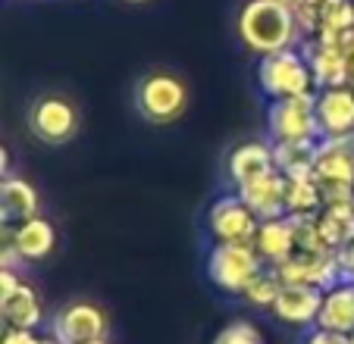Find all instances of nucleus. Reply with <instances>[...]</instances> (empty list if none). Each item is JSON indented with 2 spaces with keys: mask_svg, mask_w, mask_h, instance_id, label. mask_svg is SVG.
Wrapping results in <instances>:
<instances>
[{
  "mask_svg": "<svg viewBox=\"0 0 354 344\" xmlns=\"http://www.w3.org/2000/svg\"><path fill=\"white\" fill-rule=\"evenodd\" d=\"M239 41L257 57H270L279 50H292L301 41V28L295 10L276 0H245L235 19Z\"/></svg>",
  "mask_w": 354,
  "mask_h": 344,
  "instance_id": "1",
  "label": "nucleus"
},
{
  "mask_svg": "<svg viewBox=\"0 0 354 344\" xmlns=\"http://www.w3.org/2000/svg\"><path fill=\"white\" fill-rule=\"evenodd\" d=\"M257 85H261V91L270 100L317 94L314 73H310V63L301 47L261 57V63H257Z\"/></svg>",
  "mask_w": 354,
  "mask_h": 344,
  "instance_id": "2",
  "label": "nucleus"
},
{
  "mask_svg": "<svg viewBox=\"0 0 354 344\" xmlns=\"http://www.w3.org/2000/svg\"><path fill=\"white\" fill-rule=\"evenodd\" d=\"M135 106L147 122L169 126V122L182 120V113H185L188 85L176 73H167V69L147 73L135 88Z\"/></svg>",
  "mask_w": 354,
  "mask_h": 344,
  "instance_id": "3",
  "label": "nucleus"
},
{
  "mask_svg": "<svg viewBox=\"0 0 354 344\" xmlns=\"http://www.w3.org/2000/svg\"><path fill=\"white\" fill-rule=\"evenodd\" d=\"M263 269L267 263L254 245H214L207 254V278L226 294H241Z\"/></svg>",
  "mask_w": 354,
  "mask_h": 344,
  "instance_id": "4",
  "label": "nucleus"
},
{
  "mask_svg": "<svg viewBox=\"0 0 354 344\" xmlns=\"http://www.w3.org/2000/svg\"><path fill=\"white\" fill-rule=\"evenodd\" d=\"M267 132L270 141H320V122H317V94L304 97L270 100L267 106Z\"/></svg>",
  "mask_w": 354,
  "mask_h": 344,
  "instance_id": "5",
  "label": "nucleus"
},
{
  "mask_svg": "<svg viewBox=\"0 0 354 344\" xmlns=\"http://www.w3.org/2000/svg\"><path fill=\"white\" fill-rule=\"evenodd\" d=\"M28 128L35 138L50 147L69 144L79 135V110L60 94H47L35 100L28 110Z\"/></svg>",
  "mask_w": 354,
  "mask_h": 344,
  "instance_id": "6",
  "label": "nucleus"
},
{
  "mask_svg": "<svg viewBox=\"0 0 354 344\" xmlns=\"http://www.w3.org/2000/svg\"><path fill=\"white\" fill-rule=\"evenodd\" d=\"M261 219L239 194H223L207 210V232L214 245H251Z\"/></svg>",
  "mask_w": 354,
  "mask_h": 344,
  "instance_id": "7",
  "label": "nucleus"
},
{
  "mask_svg": "<svg viewBox=\"0 0 354 344\" xmlns=\"http://www.w3.org/2000/svg\"><path fill=\"white\" fill-rule=\"evenodd\" d=\"M107 329H110L107 313L97 304H91V300H69L50 319V338L57 344L97 341V338H107Z\"/></svg>",
  "mask_w": 354,
  "mask_h": 344,
  "instance_id": "8",
  "label": "nucleus"
},
{
  "mask_svg": "<svg viewBox=\"0 0 354 344\" xmlns=\"http://www.w3.org/2000/svg\"><path fill=\"white\" fill-rule=\"evenodd\" d=\"M286 285H314L320 292L342 282L339 257L329 251H295L286 263L273 266Z\"/></svg>",
  "mask_w": 354,
  "mask_h": 344,
  "instance_id": "9",
  "label": "nucleus"
},
{
  "mask_svg": "<svg viewBox=\"0 0 354 344\" xmlns=\"http://www.w3.org/2000/svg\"><path fill=\"white\" fill-rule=\"evenodd\" d=\"M320 304H323V292L314 285H286L273 304V316L276 323L292 325V329H314L317 316H320Z\"/></svg>",
  "mask_w": 354,
  "mask_h": 344,
  "instance_id": "10",
  "label": "nucleus"
},
{
  "mask_svg": "<svg viewBox=\"0 0 354 344\" xmlns=\"http://www.w3.org/2000/svg\"><path fill=\"white\" fill-rule=\"evenodd\" d=\"M314 179L320 188L354 185V138H320L317 141Z\"/></svg>",
  "mask_w": 354,
  "mask_h": 344,
  "instance_id": "11",
  "label": "nucleus"
},
{
  "mask_svg": "<svg viewBox=\"0 0 354 344\" xmlns=\"http://www.w3.org/2000/svg\"><path fill=\"white\" fill-rule=\"evenodd\" d=\"M317 122L323 138H354V88L317 91Z\"/></svg>",
  "mask_w": 354,
  "mask_h": 344,
  "instance_id": "12",
  "label": "nucleus"
},
{
  "mask_svg": "<svg viewBox=\"0 0 354 344\" xmlns=\"http://www.w3.org/2000/svg\"><path fill=\"white\" fill-rule=\"evenodd\" d=\"M301 50L310 63V73H314L317 91L323 88H339L348 85V57L335 41L329 38H308L301 41Z\"/></svg>",
  "mask_w": 354,
  "mask_h": 344,
  "instance_id": "13",
  "label": "nucleus"
},
{
  "mask_svg": "<svg viewBox=\"0 0 354 344\" xmlns=\"http://www.w3.org/2000/svg\"><path fill=\"white\" fill-rule=\"evenodd\" d=\"M286 188H288V179L279 169H273L267 175H261V179H251L245 185H239L235 194L251 207V213L257 219H276V216H286Z\"/></svg>",
  "mask_w": 354,
  "mask_h": 344,
  "instance_id": "14",
  "label": "nucleus"
},
{
  "mask_svg": "<svg viewBox=\"0 0 354 344\" xmlns=\"http://www.w3.org/2000/svg\"><path fill=\"white\" fill-rule=\"evenodd\" d=\"M273 169H276L273 141H241L239 147H232V153L226 160V175L235 188L251 179H261V175H267Z\"/></svg>",
  "mask_w": 354,
  "mask_h": 344,
  "instance_id": "15",
  "label": "nucleus"
},
{
  "mask_svg": "<svg viewBox=\"0 0 354 344\" xmlns=\"http://www.w3.org/2000/svg\"><path fill=\"white\" fill-rule=\"evenodd\" d=\"M254 251L261 254V260L267 266H279L298 251V238H295V222L288 216L276 219H261L254 232Z\"/></svg>",
  "mask_w": 354,
  "mask_h": 344,
  "instance_id": "16",
  "label": "nucleus"
},
{
  "mask_svg": "<svg viewBox=\"0 0 354 344\" xmlns=\"http://www.w3.org/2000/svg\"><path fill=\"white\" fill-rule=\"evenodd\" d=\"M38 210H41V198L32 182L19 179V175L0 179V222L19 225L26 219L38 216Z\"/></svg>",
  "mask_w": 354,
  "mask_h": 344,
  "instance_id": "17",
  "label": "nucleus"
},
{
  "mask_svg": "<svg viewBox=\"0 0 354 344\" xmlns=\"http://www.w3.org/2000/svg\"><path fill=\"white\" fill-rule=\"evenodd\" d=\"M317 329L342 332V335L354 332V282H339L323 292Z\"/></svg>",
  "mask_w": 354,
  "mask_h": 344,
  "instance_id": "18",
  "label": "nucleus"
},
{
  "mask_svg": "<svg viewBox=\"0 0 354 344\" xmlns=\"http://www.w3.org/2000/svg\"><path fill=\"white\" fill-rule=\"evenodd\" d=\"M16 247L22 263H41L57 251V229L47 216H32L16 225Z\"/></svg>",
  "mask_w": 354,
  "mask_h": 344,
  "instance_id": "19",
  "label": "nucleus"
},
{
  "mask_svg": "<svg viewBox=\"0 0 354 344\" xmlns=\"http://www.w3.org/2000/svg\"><path fill=\"white\" fill-rule=\"evenodd\" d=\"M0 319L10 329H32L38 332L44 325V300L28 282H19L13 294L0 304Z\"/></svg>",
  "mask_w": 354,
  "mask_h": 344,
  "instance_id": "20",
  "label": "nucleus"
},
{
  "mask_svg": "<svg viewBox=\"0 0 354 344\" xmlns=\"http://www.w3.org/2000/svg\"><path fill=\"white\" fill-rule=\"evenodd\" d=\"M317 229H320L323 245L333 254H339L342 247H348L354 241V200L351 204H333L323 207L317 213Z\"/></svg>",
  "mask_w": 354,
  "mask_h": 344,
  "instance_id": "21",
  "label": "nucleus"
},
{
  "mask_svg": "<svg viewBox=\"0 0 354 344\" xmlns=\"http://www.w3.org/2000/svg\"><path fill=\"white\" fill-rule=\"evenodd\" d=\"M273 157H276V169L286 179L314 175L317 141H279V144H273Z\"/></svg>",
  "mask_w": 354,
  "mask_h": 344,
  "instance_id": "22",
  "label": "nucleus"
},
{
  "mask_svg": "<svg viewBox=\"0 0 354 344\" xmlns=\"http://www.w3.org/2000/svg\"><path fill=\"white\" fill-rule=\"evenodd\" d=\"M323 210V191L314 175L304 179H288L286 188V216L292 219H310Z\"/></svg>",
  "mask_w": 354,
  "mask_h": 344,
  "instance_id": "23",
  "label": "nucleus"
},
{
  "mask_svg": "<svg viewBox=\"0 0 354 344\" xmlns=\"http://www.w3.org/2000/svg\"><path fill=\"white\" fill-rule=\"evenodd\" d=\"M279 292H282L279 272H276L273 266H267L261 276L251 278V285H248V288L239 294V298L245 300L248 307H254V310H273V304H276V298H279Z\"/></svg>",
  "mask_w": 354,
  "mask_h": 344,
  "instance_id": "24",
  "label": "nucleus"
},
{
  "mask_svg": "<svg viewBox=\"0 0 354 344\" xmlns=\"http://www.w3.org/2000/svg\"><path fill=\"white\" fill-rule=\"evenodd\" d=\"M210 344H263V335L254 323H248V319H232V323H226L220 332H216Z\"/></svg>",
  "mask_w": 354,
  "mask_h": 344,
  "instance_id": "25",
  "label": "nucleus"
},
{
  "mask_svg": "<svg viewBox=\"0 0 354 344\" xmlns=\"http://www.w3.org/2000/svg\"><path fill=\"white\" fill-rule=\"evenodd\" d=\"M22 257L16 247V225L0 222V269H19Z\"/></svg>",
  "mask_w": 354,
  "mask_h": 344,
  "instance_id": "26",
  "label": "nucleus"
},
{
  "mask_svg": "<svg viewBox=\"0 0 354 344\" xmlns=\"http://www.w3.org/2000/svg\"><path fill=\"white\" fill-rule=\"evenodd\" d=\"M3 344H57L50 335H38L32 329H7Z\"/></svg>",
  "mask_w": 354,
  "mask_h": 344,
  "instance_id": "27",
  "label": "nucleus"
},
{
  "mask_svg": "<svg viewBox=\"0 0 354 344\" xmlns=\"http://www.w3.org/2000/svg\"><path fill=\"white\" fill-rule=\"evenodd\" d=\"M304 344H351V335H342V332H326V329H310Z\"/></svg>",
  "mask_w": 354,
  "mask_h": 344,
  "instance_id": "28",
  "label": "nucleus"
},
{
  "mask_svg": "<svg viewBox=\"0 0 354 344\" xmlns=\"http://www.w3.org/2000/svg\"><path fill=\"white\" fill-rule=\"evenodd\" d=\"M19 269H0V304L10 298V294L19 288Z\"/></svg>",
  "mask_w": 354,
  "mask_h": 344,
  "instance_id": "29",
  "label": "nucleus"
},
{
  "mask_svg": "<svg viewBox=\"0 0 354 344\" xmlns=\"http://www.w3.org/2000/svg\"><path fill=\"white\" fill-rule=\"evenodd\" d=\"M339 269H342V282H354V241L348 247H342L339 254Z\"/></svg>",
  "mask_w": 354,
  "mask_h": 344,
  "instance_id": "30",
  "label": "nucleus"
},
{
  "mask_svg": "<svg viewBox=\"0 0 354 344\" xmlns=\"http://www.w3.org/2000/svg\"><path fill=\"white\" fill-rule=\"evenodd\" d=\"M13 175V157H10V147L0 144V179Z\"/></svg>",
  "mask_w": 354,
  "mask_h": 344,
  "instance_id": "31",
  "label": "nucleus"
},
{
  "mask_svg": "<svg viewBox=\"0 0 354 344\" xmlns=\"http://www.w3.org/2000/svg\"><path fill=\"white\" fill-rule=\"evenodd\" d=\"M7 329H10V325L3 323V319H0V344H3V335H7Z\"/></svg>",
  "mask_w": 354,
  "mask_h": 344,
  "instance_id": "32",
  "label": "nucleus"
},
{
  "mask_svg": "<svg viewBox=\"0 0 354 344\" xmlns=\"http://www.w3.org/2000/svg\"><path fill=\"white\" fill-rule=\"evenodd\" d=\"M85 344H107V338H97V341H85Z\"/></svg>",
  "mask_w": 354,
  "mask_h": 344,
  "instance_id": "33",
  "label": "nucleus"
},
{
  "mask_svg": "<svg viewBox=\"0 0 354 344\" xmlns=\"http://www.w3.org/2000/svg\"><path fill=\"white\" fill-rule=\"evenodd\" d=\"M276 3H288V7H292V3H295V0H276Z\"/></svg>",
  "mask_w": 354,
  "mask_h": 344,
  "instance_id": "34",
  "label": "nucleus"
},
{
  "mask_svg": "<svg viewBox=\"0 0 354 344\" xmlns=\"http://www.w3.org/2000/svg\"><path fill=\"white\" fill-rule=\"evenodd\" d=\"M132 3H145V0H132Z\"/></svg>",
  "mask_w": 354,
  "mask_h": 344,
  "instance_id": "35",
  "label": "nucleus"
},
{
  "mask_svg": "<svg viewBox=\"0 0 354 344\" xmlns=\"http://www.w3.org/2000/svg\"><path fill=\"white\" fill-rule=\"evenodd\" d=\"M351 344H354V332H351Z\"/></svg>",
  "mask_w": 354,
  "mask_h": 344,
  "instance_id": "36",
  "label": "nucleus"
}]
</instances>
